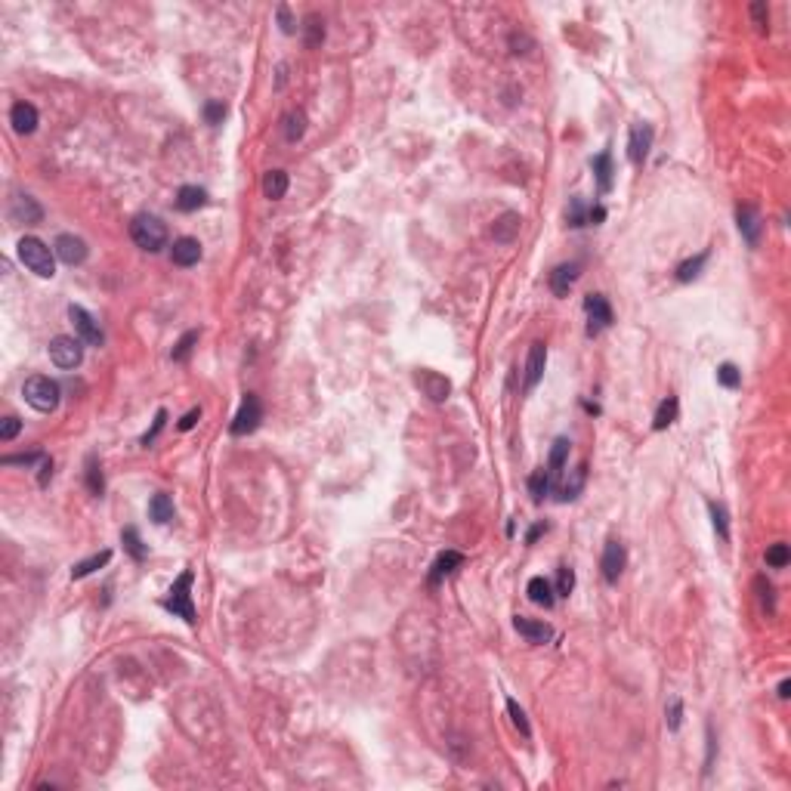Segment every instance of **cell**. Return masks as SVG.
Returning <instances> with one entry per match:
<instances>
[{
  "label": "cell",
  "instance_id": "6da1fadb",
  "mask_svg": "<svg viewBox=\"0 0 791 791\" xmlns=\"http://www.w3.org/2000/svg\"><path fill=\"white\" fill-rule=\"evenodd\" d=\"M19 260L25 263L28 272H34L37 278H53L56 275V254L53 247H46L41 238L25 235L19 241Z\"/></svg>",
  "mask_w": 791,
  "mask_h": 791
},
{
  "label": "cell",
  "instance_id": "7a4b0ae2",
  "mask_svg": "<svg viewBox=\"0 0 791 791\" xmlns=\"http://www.w3.org/2000/svg\"><path fill=\"white\" fill-rule=\"evenodd\" d=\"M130 238L136 241V247L158 254L161 247H167V226L158 217H152V213H139L130 223Z\"/></svg>",
  "mask_w": 791,
  "mask_h": 791
},
{
  "label": "cell",
  "instance_id": "3957f363",
  "mask_svg": "<svg viewBox=\"0 0 791 791\" xmlns=\"http://www.w3.org/2000/svg\"><path fill=\"white\" fill-rule=\"evenodd\" d=\"M164 609L170 612L173 618H183L185 625H195V621H198L195 606H192V569H185L180 578L170 584V591H167V597H164Z\"/></svg>",
  "mask_w": 791,
  "mask_h": 791
},
{
  "label": "cell",
  "instance_id": "277c9868",
  "mask_svg": "<svg viewBox=\"0 0 791 791\" xmlns=\"http://www.w3.org/2000/svg\"><path fill=\"white\" fill-rule=\"evenodd\" d=\"M22 396H25V402L31 405L34 412L50 414V412H56V405H59L62 389H59V384H56V380L44 377V374H34V377H28V380H25Z\"/></svg>",
  "mask_w": 791,
  "mask_h": 791
},
{
  "label": "cell",
  "instance_id": "5b68a950",
  "mask_svg": "<svg viewBox=\"0 0 791 791\" xmlns=\"http://www.w3.org/2000/svg\"><path fill=\"white\" fill-rule=\"evenodd\" d=\"M81 337H68V334H59V337H53L50 340V362L56 368H62V371H71V368H78L81 365V359H83V347H81Z\"/></svg>",
  "mask_w": 791,
  "mask_h": 791
},
{
  "label": "cell",
  "instance_id": "8992f818",
  "mask_svg": "<svg viewBox=\"0 0 791 791\" xmlns=\"http://www.w3.org/2000/svg\"><path fill=\"white\" fill-rule=\"evenodd\" d=\"M260 421H263V405H260V399L254 393H247L245 399H241V408L235 412V417H232L229 433L232 436H247V433L257 430Z\"/></svg>",
  "mask_w": 791,
  "mask_h": 791
},
{
  "label": "cell",
  "instance_id": "52a82bcc",
  "mask_svg": "<svg viewBox=\"0 0 791 791\" xmlns=\"http://www.w3.org/2000/svg\"><path fill=\"white\" fill-rule=\"evenodd\" d=\"M584 312H588V337H597L600 331H606L612 325V306L603 294L584 297Z\"/></svg>",
  "mask_w": 791,
  "mask_h": 791
},
{
  "label": "cell",
  "instance_id": "ba28073f",
  "mask_svg": "<svg viewBox=\"0 0 791 791\" xmlns=\"http://www.w3.org/2000/svg\"><path fill=\"white\" fill-rule=\"evenodd\" d=\"M625 566H628L625 544H621V541H606V547H603V560H600V569H603V578H606V584H618Z\"/></svg>",
  "mask_w": 791,
  "mask_h": 791
},
{
  "label": "cell",
  "instance_id": "9c48e42d",
  "mask_svg": "<svg viewBox=\"0 0 791 791\" xmlns=\"http://www.w3.org/2000/svg\"><path fill=\"white\" fill-rule=\"evenodd\" d=\"M68 319L74 322V331H78V337L87 343V347H102V331H99V325H96V319H93V315L83 310V306H68Z\"/></svg>",
  "mask_w": 791,
  "mask_h": 791
},
{
  "label": "cell",
  "instance_id": "30bf717a",
  "mask_svg": "<svg viewBox=\"0 0 791 791\" xmlns=\"http://www.w3.org/2000/svg\"><path fill=\"white\" fill-rule=\"evenodd\" d=\"M53 254L62 260L65 266H78L87 260V241L78 238V235H59L53 245Z\"/></svg>",
  "mask_w": 791,
  "mask_h": 791
},
{
  "label": "cell",
  "instance_id": "8fae6325",
  "mask_svg": "<svg viewBox=\"0 0 791 791\" xmlns=\"http://www.w3.org/2000/svg\"><path fill=\"white\" fill-rule=\"evenodd\" d=\"M649 148H653V127L649 124H634L628 136V158L631 164H643L649 158Z\"/></svg>",
  "mask_w": 791,
  "mask_h": 791
},
{
  "label": "cell",
  "instance_id": "7c38bea8",
  "mask_svg": "<svg viewBox=\"0 0 791 791\" xmlns=\"http://www.w3.org/2000/svg\"><path fill=\"white\" fill-rule=\"evenodd\" d=\"M544 365H547V347H544V343H532V349H529V362H526V374H523V389H526V393H532V389L541 384Z\"/></svg>",
  "mask_w": 791,
  "mask_h": 791
},
{
  "label": "cell",
  "instance_id": "4fadbf2b",
  "mask_svg": "<svg viewBox=\"0 0 791 791\" xmlns=\"http://www.w3.org/2000/svg\"><path fill=\"white\" fill-rule=\"evenodd\" d=\"M736 220H739V232H742V238L748 241V247H757L760 229H764V223H760V213L751 208V204H739Z\"/></svg>",
  "mask_w": 791,
  "mask_h": 791
},
{
  "label": "cell",
  "instance_id": "5bb4252c",
  "mask_svg": "<svg viewBox=\"0 0 791 791\" xmlns=\"http://www.w3.org/2000/svg\"><path fill=\"white\" fill-rule=\"evenodd\" d=\"M13 220L25 223V226H37V223L44 220V208L31 198V195H16L13 198Z\"/></svg>",
  "mask_w": 791,
  "mask_h": 791
},
{
  "label": "cell",
  "instance_id": "9a60e30c",
  "mask_svg": "<svg viewBox=\"0 0 791 791\" xmlns=\"http://www.w3.org/2000/svg\"><path fill=\"white\" fill-rule=\"evenodd\" d=\"M170 260L176 266H195L201 260V245H198V238H176L173 241V247H170Z\"/></svg>",
  "mask_w": 791,
  "mask_h": 791
},
{
  "label": "cell",
  "instance_id": "2e32d148",
  "mask_svg": "<svg viewBox=\"0 0 791 791\" xmlns=\"http://www.w3.org/2000/svg\"><path fill=\"white\" fill-rule=\"evenodd\" d=\"M514 628H516V634H523V637L529 640V643H547V640L553 637L551 625H544V621H535V618H523V616L514 618Z\"/></svg>",
  "mask_w": 791,
  "mask_h": 791
},
{
  "label": "cell",
  "instance_id": "e0dca14e",
  "mask_svg": "<svg viewBox=\"0 0 791 791\" xmlns=\"http://www.w3.org/2000/svg\"><path fill=\"white\" fill-rule=\"evenodd\" d=\"M9 124H13L16 133H34L37 130V108L31 102H16L13 111H9Z\"/></svg>",
  "mask_w": 791,
  "mask_h": 791
},
{
  "label": "cell",
  "instance_id": "ac0fdd59",
  "mask_svg": "<svg viewBox=\"0 0 791 791\" xmlns=\"http://www.w3.org/2000/svg\"><path fill=\"white\" fill-rule=\"evenodd\" d=\"M417 384L424 387V393L430 396L433 402H445L449 393H451V384L442 374H436V371H421V374H417Z\"/></svg>",
  "mask_w": 791,
  "mask_h": 791
},
{
  "label": "cell",
  "instance_id": "d6986e66",
  "mask_svg": "<svg viewBox=\"0 0 791 791\" xmlns=\"http://www.w3.org/2000/svg\"><path fill=\"white\" fill-rule=\"evenodd\" d=\"M526 593H529V600H532L535 606H544V609H551L553 603H556V591H553V584L547 581L544 575H535V578L529 581Z\"/></svg>",
  "mask_w": 791,
  "mask_h": 791
},
{
  "label": "cell",
  "instance_id": "ffe728a7",
  "mask_svg": "<svg viewBox=\"0 0 791 791\" xmlns=\"http://www.w3.org/2000/svg\"><path fill=\"white\" fill-rule=\"evenodd\" d=\"M575 278H578V263H563V266H556L553 272H551V291H553L556 297H566V294L572 291Z\"/></svg>",
  "mask_w": 791,
  "mask_h": 791
},
{
  "label": "cell",
  "instance_id": "44dd1931",
  "mask_svg": "<svg viewBox=\"0 0 791 791\" xmlns=\"http://www.w3.org/2000/svg\"><path fill=\"white\" fill-rule=\"evenodd\" d=\"M208 204V192L201 189V185H183L180 192H176V208H180L183 213H192Z\"/></svg>",
  "mask_w": 791,
  "mask_h": 791
},
{
  "label": "cell",
  "instance_id": "7402d4cb",
  "mask_svg": "<svg viewBox=\"0 0 791 791\" xmlns=\"http://www.w3.org/2000/svg\"><path fill=\"white\" fill-rule=\"evenodd\" d=\"M461 563H464V553H458V551H445V553H439V560H436L433 569H430V584H439L445 575H451Z\"/></svg>",
  "mask_w": 791,
  "mask_h": 791
},
{
  "label": "cell",
  "instance_id": "603a6c76",
  "mask_svg": "<svg viewBox=\"0 0 791 791\" xmlns=\"http://www.w3.org/2000/svg\"><path fill=\"white\" fill-rule=\"evenodd\" d=\"M519 213H504V217H501L495 226H491V235H495V241H501V245H510V241H514L516 235H519Z\"/></svg>",
  "mask_w": 791,
  "mask_h": 791
},
{
  "label": "cell",
  "instance_id": "cb8c5ba5",
  "mask_svg": "<svg viewBox=\"0 0 791 791\" xmlns=\"http://www.w3.org/2000/svg\"><path fill=\"white\" fill-rule=\"evenodd\" d=\"M148 516H152V523L164 526L173 519V501L170 495H164V491H158V495H152V501H148Z\"/></svg>",
  "mask_w": 791,
  "mask_h": 791
},
{
  "label": "cell",
  "instance_id": "d4e9b609",
  "mask_svg": "<svg viewBox=\"0 0 791 791\" xmlns=\"http://www.w3.org/2000/svg\"><path fill=\"white\" fill-rule=\"evenodd\" d=\"M593 176H597V185H600V192L606 195V192H612V155L609 152H600L597 158H593Z\"/></svg>",
  "mask_w": 791,
  "mask_h": 791
},
{
  "label": "cell",
  "instance_id": "484cf974",
  "mask_svg": "<svg viewBox=\"0 0 791 791\" xmlns=\"http://www.w3.org/2000/svg\"><path fill=\"white\" fill-rule=\"evenodd\" d=\"M677 414H680V402H677V396L662 399V405H658V412H655V421H653V430H668V427L677 421Z\"/></svg>",
  "mask_w": 791,
  "mask_h": 791
},
{
  "label": "cell",
  "instance_id": "4316f807",
  "mask_svg": "<svg viewBox=\"0 0 791 791\" xmlns=\"http://www.w3.org/2000/svg\"><path fill=\"white\" fill-rule=\"evenodd\" d=\"M285 192H287V173L285 170H269L263 176V195L269 201H278V198H285Z\"/></svg>",
  "mask_w": 791,
  "mask_h": 791
},
{
  "label": "cell",
  "instance_id": "83f0119b",
  "mask_svg": "<svg viewBox=\"0 0 791 791\" xmlns=\"http://www.w3.org/2000/svg\"><path fill=\"white\" fill-rule=\"evenodd\" d=\"M569 439H556L553 449H551V461H547V473H551V482L560 479V473L566 467V458H569Z\"/></svg>",
  "mask_w": 791,
  "mask_h": 791
},
{
  "label": "cell",
  "instance_id": "f1b7e54d",
  "mask_svg": "<svg viewBox=\"0 0 791 791\" xmlns=\"http://www.w3.org/2000/svg\"><path fill=\"white\" fill-rule=\"evenodd\" d=\"M584 479H588V464H581V467L572 470V479H566L560 486V501L566 504V501H575L578 498V491L584 489Z\"/></svg>",
  "mask_w": 791,
  "mask_h": 791
},
{
  "label": "cell",
  "instance_id": "f546056e",
  "mask_svg": "<svg viewBox=\"0 0 791 791\" xmlns=\"http://www.w3.org/2000/svg\"><path fill=\"white\" fill-rule=\"evenodd\" d=\"M705 263H708V250H702V254H695L693 260H683L680 266H677V282H693V278H699L702 275V269H705Z\"/></svg>",
  "mask_w": 791,
  "mask_h": 791
},
{
  "label": "cell",
  "instance_id": "4dcf8cb0",
  "mask_svg": "<svg viewBox=\"0 0 791 791\" xmlns=\"http://www.w3.org/2000/svg\"><path fill=\"white\" fill-rule=\"evenodd\" d=\"M121 541H124V551H127L130 556H133L136 563H143L146 556H148V547L143 544V538H139V532H136L133 526H127L124 532H121Z\"/></svg>",
  "mask_w": 791,
  "mask_h": 791
},
{
  "label": "cell",
  "instance_id": "1f68e13d",
  "mask_svg": "<svg viewBox=\"0 0 791 791\" xmlns=\"http://www.w3.org/2000/svg\"><path fill=\"white\" fill-rule=\"evenodd\" d=\"M111 560V551H99L96 556H90V560H81L78 566L71 569V578H87V575H93L96 569H102Z\"/></svg>",
  "mask_w": 791,
  "mask_h": 791
},
{
  "label": "cell",
  "instance_id": "d6a6232c",
  "mask_svg": "<svg viewBox=\"0 0 791 791\" xmlns=\"http://www.w3.org/2000/svg\"><path fill=\"white\" fill-rule=\"evenodd\" d=\"M198 328H192V331H185L180 340H176V347H173V352H170V359L173 362H185L192 356V349H195V343H198Z\"/></svg>",
  "mask_w": 791,
  "mask_h": 791
},
{
  "label": "cell",
  "instance_id": "836d02e7",
  "mask_svg": "<svg viewBox=\"0 0 791 791\" xmlns=\"http://www.w3.org/2000/svg\"><path fill=\"white\" fill-rule=\"evenodd\" d=\"M306 130V115L303 111H287L285 115V139L287 143H297Z\"/></svg>",
  "mask_w": 791,
  "mask_h": 791
},
{
  "label": "cell",
  "instance_id": "e575fe53",
  "mask_svg": "<svg viewBox=\"0 0 791 791\" xmlns=\"http://www.w3.org/2000/svg\"><path fill=\"white\" fill-rule=\"evenodd\" d=\"M87 489L96 498H102V491H106V476H102V467L96 458H87Z\"/></svg>",
  "mask_w": 791,
  "mask_h": 791
},
{
  "label": "cell",
  "instance_id": "d590c367",
  "mask_svg": "<svg viewBox=\"0 0 791 791\" xmlns=\"http://www.w3.org/2000/svg\"><path fill=\"white\" fill-rule=\"evenodd\" d=\"M708 514H711L714 532L727 541V538H730V516H727V510H723V504H718V501H708Z\"/></svg>",
  "mask_w": 791,
  "mask_h": 791
},
{
  "label": "cell",
  "instance_id": "8d00e7d4",
  "mask_svg": "<svg viewBox=\"0 0 791 791\" xmlns=\"http://www.w3.org/2000/svg\"><path fill=\"white\" fill-rule=\"evenodd\" d=\"M529 491H532V501H544V495L551 491V473L535 470L532 476H529Z\"/></svg>",
  "mask_w": 791,
  "mask_h": 791
},
{
  "label": "cell",
  "instance_id": "74e56055",
  "mask_svg": "<svg viewBox=\"0 0 791 791\" xmlns=\"http://www.w3.org/2000/svg\"><path fill=\"white\" fill-rule=\"evenodd\" d=\"M718 384L727 387V389H739L742 387V371L733 365V362H723V365L718 368Z\"/></svg>",
  "mask_w": 791,
  "mask_h": 791
},
{
  "label": "cell",
  "instance_id": "f35d334b",
  "mask_svg": "<svg viewBox=\"0 0 791 791\" xmlns=\"http://www.w3.org/2000/svg\"><path fill=\"white\" fill-rule=\"evenodd\" d=\"M507 711H510V720H514V727H516L519 733H523L526 739L532 736V727H529V718H526V711L516 705V699H507Z\"/></svg>",
  "mask_w": 791,
  "mask_h": 791
},
{
  "label": "cell",
  "instance_id": "ab89813d",
  "mask_svg": "<svg viewBox=\"0 0 791 791\" xmlns=\"http://www.w3.org/2000/svg\"><path fill=\"white\" fill-rule=\"evenodd\" d=\"M566 220H569V226H584V223H588V208H584V201L578 198V195H575V198L569 201V210H566Z\"/></svg>",
  "mask_w": 791,
  "mask_h": 791
},
{
  "label": "cell",
  "instance_id": "60d3db41",
  "mask_svg": "<svg viewBox=\"0 0 791 791\" xmlns=\"http://www.w3.org/2000/svg\"><path fill=\"white\" fill-rule=\"evenodd\" d=\"M788 560H791L788 544H773L767 551V566H773V569H782V566H788Z\"/></svg>",
  "mask_w": 791,
  "mask_h": 791
},
{
  "label": "cell",
  "instance_id": "b9f144b4",
  "mask_svg": "<svg viewBox=\"0 0 791 791\" xmlns=\"http://www.w3.org/2000/svg\"><path fill=\"white\" fill-rule=\"evenodd\" d=\"M572 588H575V572L569 569V566H563L560 575H556V588H553L556 597H569Z\"/></svg>",
  "mask_w": 791,
  "mask_h": 791
},
{
  "label": "cell",
  "instance_id": "7bdbcfd3",
  "mask_svg": "<svg viewBox=\"0 0 791 791\" xmlns=\"http://www.w3.org/2000/svg\"><path fill=\"white\" fill-rule=\"evenodd\" d=\"M322 41H325V25H322L315 16H310V19H306V44H310V46H319Z\"/></svg>",
  "mask_w": 791,
  "mask_h": 791
},
{
  "label": "cell",
  "instance_id": "ee69618b",
  "mask_svg": "<svg viewBox=\"0 0 791 791\" xmlns=\"http://www.w3.org/2000/svg\"><path fill=\"white\" fill-rule=\"evenodd\" d=\"M19 430H22V421H19V417H4V424H0V442H9V439H16L19 436Z\"/></svg>",
  "mask_w": 791,
  "mask_h": 791
},
{
  "label": "cell",
  "instance_id": "f6af8a7d",
  "mask_svg": "<svg viewBox=\"0 0 791 791\" xmlns=\"http://www.w3.org/2000/svg\"><path fill=\"white\" fill-rule=\"evenodd\" d=\"M223 118H226V106H223V102H208V106H204V121H208V124H223Z\"/></svg>",
  "mask_w": 791,
  "mask_h": 791
},
{
  "label": "cell",
  "instance_id": "bcb514c9",
  "mask_svg": "<svg viewBox=\"0 0 791 791\" xmlns=\"http://www.w3.org/2000/svg\"><path fill=\"white\" fill-rule=\"evenodd\" d=\"M668 730H680V723H683V705H680V699H671V705H668Z\"/></svg>",
  "mask_w": 791,
  "mask_h": 791
},
{
  "label": "cell",
  "instance_id": "7dc6e473",
  "mask_svg": "<svg viewBox=\"0 0 791 791\" xmlns=\"http://www.w3.org/2000/svg\"><path fill=\"white\" fill-rule=\"evenodd\" d=\"M164 424H167V412H164V408H161V412H158V414H155V424H152V430H148V433L143 436V445H146V449H148V445H152V442L158 439V433H161V430H164Z\"/></svg>",
  "mask_w": 791,
  "mask_h": 791
},
{
  "label": "cell",
  "instance_id": "c3c4849f",
  "mask_svg": "<svg viewBox=\"0 0 791 791\" xmlns=\"http://www.w3.org/2000/svg\"><path fill=\"white\" fill-rule=\"evenodd\" d=\"M44 458H46L44 451H31V454H6L4 464H25V467H31V464L44 461Z\"/></svg>",
  "mask_w": 791,
  "mask_h": 791
},
{
  "label": "cell",
  "instance_id": "681fc988",
  "mask_svg": "<svg viewBox=\"0 0 791 791\" xmlns=\"http://www.w3.org/2000/svg\"><path fill=\"white\" fill-rule=\"evenodd\" d=\"M751 16H755V22L760 25V31H767V22H770V9H767V4H751Z\"/></svg>",
  "mask_w": 791,
  "mask_h": 791
},
{
  "label": "cell",
  "instance_id": "f907efd6",
  "mask_svg": "<svg viewBox=\"0 0 791 791\" xmlns=\"http://www.w3.org/2000/svg\"><path fill=\"white\" fill-rule=\"evenodd\" d=\"M757 588H760V600H764V606L773 612V584L764 581V578H757Z\"/></svg>",
  "mask_w": 791,
  "mask_h": 791
},
{
  "label": "cell",
  "instance_id": "816d5d0a",
  "mask_svg": "<svg viewBox=\"0 0 791 791\" xmlns=\"http://www.w3.org/2000/svg\"><path fill=\"white\" fill-rule=\"evenodd\" d=\"M278 22H282V31L285 34H294L297 28H294V19H291V13H287V6H278Z\"/></svg>",
  "mask_w": 791,
  "mask_h": 791
},
{
  "label": "cell",
  "instance_id": "f5cc1de1",
  "mask_svg": "<svg viewBox=\"0 0 791 791\" xmlns=\"http://www.w3.org/2000/svg\"><path fill=\"white\" fill-rule=\"evenodd\" d=\"M198 421H201V408H192L189 414H183V421H180V430H183V433H185V430H192V427L198 424Z\"/></svg>",
  "mask_w": 791,
  "mask_h": 791
},
{
  "label": "cell",
  "instance_id": "db71d44e",
  "mask_svg": "<svg viewBox=\"0 0 791 791\" xmlns=\"http://www.w3.org/2000/svg\"><path fill=\"white\" fill-rule=\"evenodd\" d=\"M50 476H53V461L44 458V461H41V473H37V482H41V486H46V482H50Z\"/></svg>",
  "mask_w": 791,
  "mask_h": 791
},
{
  "label": "cell",
  "instance_id": "11a10c76",
  "mask_svg": "<svg viewBox=\"0 0 791 791\" xmlns=\"http://www.w3.org/2000/svg\"><path fill=\"white\" fill-rule=\"evenodd\" d=\"M544 532H547V523H538V526H532V529H529V535H526V544H535V541H538V538H541Z\"/></svg>",
  "mask_w": 791,
  "mask_h": 791
},
{
  "label": "cell",
  "instance_id": "9f6ffc18",
  "mask_svg": "<svg viewBox=\"0 0 791 791\" xmlns=\"http://www.w3.org/2000/svg\"><path fill=\"white\" fill-rule=\"evenodd\" d=\"M788 690H791V683H788V680L779 683V699H788Z\"/></svg>",
  "mask_w": 791,
  "mask_h": 791
}]
</instances>
